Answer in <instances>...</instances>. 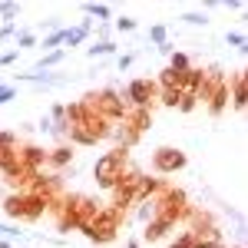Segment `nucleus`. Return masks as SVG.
<instances>
[{"label":"nucleus","instance_id":"nucleus-1","mask_svg":"<svg viewBox=\"0 0 248 248\" xmlns=\"http://www.w3.org/2000/svg\"><path fill=\"white\" fill-rule=\"evenodd\" d=\"M155 166H159V169H179V166H182V155L175 153L172 155V149H159V155H155Z\"/></svg>","mask_w":248,"mask_h":248},{"label":"nucleus","instance_id":"nucleus-2","mask_svg":"<svg viewBox=\"0 0 248 248\" xmlns=\"http://www.w3.org/2000/svg\"><path fill=\"white\" fill-rule=\"evenodd\" d=\"M149 93H153V86H149V79H136L133 86H129V96H133L136 103H146V99H149Z\"/></svg>","mask_w":248,"mask_h":248},{"label":"nucleus","instance_id":"nucleus-3","mask_svg":"<svg viewBox=\"0 0 248 248\" xmlns=\"http://www.w3.org/2000/svg\"><path fill=\"white\" fill-rule=\"evenodd\" d=\"M10 96H14V90H10V86H0V103H3V99H10Z\"/></svg>","mask_w":248,"mask_h":248}]
</instances>
